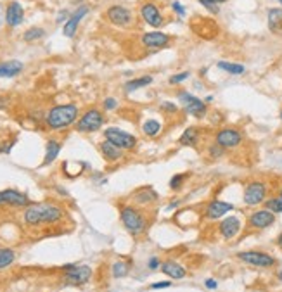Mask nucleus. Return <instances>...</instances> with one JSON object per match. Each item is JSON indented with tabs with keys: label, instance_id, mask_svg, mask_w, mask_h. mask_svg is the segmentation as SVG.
Returning <instances> with one entry per match:
<instances>
[{
	"label": "nucleus",
	"instance_id": "7ed1b4c3",
	"mask_svg": "<svg viewBox=\"0 0 282 292\" xmlns=\"http://www.w3.org/2000/svg\"><path fill=\"white\" fill-rule=\"evenodd\" d=\"M80 111L76 104H61L54 105L45 116V123L51 130H64L76 125Z\"/></svg>",
	"mask_w": 282,
	"mask_h": 292
},
{
	"label": "nucleus",
	"instance_id": "c756f323",
	"mask_svg": "<svg viewBox=\"0 0 282 292\" xmlns=\"http://www.w3.org/2000/svg\"><path fill=\"white\" fill-rule=\"evenodd\" d=\"M43 36H45V30H43V28H40V26H31L23 33L24 42H37V40L43 38Z\"/></svg>",
	"mask_w": 282,
	"mask_h": 292
},
{
	"label": "nucleus",
	"instance_id": "58836bf2",
	"mask_svg": "<svg viewBox=\"0 0 282 292\" xmlns=\"http://www.w3.org/2000/svg\"><path fill=\"white\" fill-rule=\"evenodd\" d=\"M171 9H173V12L175 14H178V16L180 17H186V7H184V5L180 4V2H177V0H175V2H171Z\"/></svg>",
	"mask_w": 282,
	"mask_h": 292
},
{
	"label": "nucleus",
	"instance_id": "4c0bfd02",
	"mask_svg": "<svg viewBox=\"0 0 282 292\" xmlns=\"http://www.w3.org/2000/svg\"><path fill=\"white\" fill-rule=\"evenodd\" d=\"M102 107H104L106 111H114L116 107H118V101H116L114 97H106L104 101H102Z\"/></svg>",
	"mask_w": 282,
	"mask_h": 292
},
{
	"label": "nucleus",
	"instance_id": "f257e3e1",
	"mask_svg": "<svg viewBox=\"0 0 282 292\" xmlns=\"http://www.w3.org/2000/svg\"><path fill=\"white\" fill-rule=\"evenodd\" d=\"M64 218V211L52 203H35L28 204L23 211V220L26 225H54Z\"/></svg>",
	"mask_w": 282,
	"mask_h": 292
},
{
	"label": "nucleus",
	"instance_id": "c85d7f7f",
	"mask_svg": "<svg viewBox=\"0 0 282 292\" xmlns=\"http://www.w3.org/2000/svg\"><path fill=\"white\" fill-rule=\"evenodd\" d=\"M217 66L220 68L222 71H225V73H230V74H244V73H246V68H244L243 64H239V63H228V61H220Z\"/></svg>",
	"mask_w": 282,
	"mask_h": 292
},
{
	"label": "nucleus",
	"instance_id": "393cba45",
	"mask_svg": "<svg viewBox=\"0 0 282 292\" xmlns=\"http://www.w3.org/2000/svg\"><path fill=\"white\" fill-rule=\"evenodd\" d=\"M61 142L56 140V138H51V140H47L45 144V157H43V164H51L57 159L59 152H61Z\"/></svg>",
	"mask_w": 282,
	"mask_h": 292
},
{
	"label": "nucleus",
	"instance_id": "ddd939ff",
	"mask_svg": "<svg viewBox=\"0 0 282 292\" xmlns=\"http://www.w3.org/2000/svg\"><path fill=\"white\" fill-rule=\"evenodd\" d=\"M275 223V214L268 209H256L247 216V226L253 230H265Z\"/></svg>",
	"mask_w": 282,
	"mask_h": 292
},
{
	"label": "nucleus",
	"instance_id": "603ef678",
	"mask_svg": "<svg viewBox=\"0 0 282 292\" xmlns=\"http://www.w3.org/2000/svg\"><path fill=\"white\" fill-rule=\"evenodd\" d=\"M0 151H2V149H0Z\"/></svg>",
	"mask_w": 282,
	"mask_h": 292
},
{
	"label": "nucleus",
	"instance_id": "ea45409f",
	"mask_svg": "<svg viewBox=\"0 0 282 292\" xmlns=\"http://www.w3.org/2000/svg\"><path fill=\"white\" fill-rule=\"evenodd\" d=\"M159 266H161V259L159 258H151L149 263H147V268L149 270H159Z\"/></svg>",
	"mask_w": 282,
	"mask_h": 292
},
{
	"label": "nucleus",
	"instance_id": "5701e85b",
	"mask_svg": "<svg viewBox=\"0 0 282 292\" xmlns=\"http://www.w3.org/2000/svg\"><path fill=\"white\" fill-rule=\"evenodd\" d=\"M199 138H201V130L197 128V126H189L178 137V144L182 147H196L199 144Z\"/></svg>",
	"mask_w": 282,
	"mask_h": 292
},
{
	"label": "nucleus",
	"instance_id": "09e8293b",
	"mask_svg": "<svg viewBox=\"0 0 282 292\" xmlns=\"http://www.w3.org/2000/svg\"><path fill=\"white\" fill-rule=\"evenodd\" d=\"M277 2H279V4H281V5H282V0H277Z\"/></svg>",
	"mask_w": 282,
	"mask_h": 292
},
{
	"label": "nucleus",
	"instance_id": "423d86ee",
	"mask_svg": "<svg viewBox=\"0 0 282 292\" xmlns=\"http://www.w3.org/2000/svg\"><path fill=\"white\" fill-rule=\"evenodd\" d=\"M64 275H62V282L68 287H80V285L87 284L92 276V268L85 265H66Z\"/></svg>",
	"mask_w": 282,
	"mask_h": 292
},
{
	"label": "nucleus",
	"instance_id": "c9c22d12",
	"mask_svg": "<svg viewBox=\"0 0 282 292\" xmlns=\"http://www.w3.org/2000/svg\"><path fill=\"white\" fill-rule=\"evenodd\" d=\"M159 109H161L163 113H167V114H177L178 105L175 104V102L167 101V102H161V104H159Z\"/></svg>",
	"mask_w": 282,
	"mask_h": 292
},
{
	"label": "nucleus",
	"instance_id": "6e6552de",
	"mask_svg": "<svg viewBox=\"0 0 282 292\" xmlns=\"http://www.w3.org/2000/svg\"><path fill=\"white\" fill-rule=\"evenodd\" d=\"M267 183L265 182H260V180H253L249 182L244 187V194H243V199H244V204L246 206H258V204L265 203L267 201Z\"/></svg>",
	"mask_w": 282,
	"mask_h": 292
},
{
	"label": "nucleus",
	"instance_id": "e433bc0d",
	"mask_svg": "<svg viewBox=\"0 0 282 292\" xmlns=\"http://www.w3.org/2000/svg\"><path fill=\"white\" fill-rule=\"evenodd\" d=\"M187 78H190V73L189 71H184V73H177V74H173L168 82H170V85H178V83H184L186 82Z\"/></svg>",
	"mask_w": 282,
	"mask_h": 292
},
{
	"label": "nucleus",
	"instance_id": "a211bd4d",
	"mask_svg": "<svg viewBox=\"0 0 282 292\" xmlns=\"http://www.w3.org/2000/svg\"><path fill=\"white\" fill-rule=\"evenodd\" d=\"M218 232L225 240L236 239L241 232V220L237 216H228V218L222 220L220 225H218Z\"/></svg>",
	"mask_w": 282,
	"mask_h": 292
},
{
	"label": "nucleus",
	"instance_id": "412c9836",
	"mask_svg": "<svg viewBox=\"0 0 282 292\" xmlns=\"http://www.w3.org/2000/svg\"><path fill=\"white\" fill-rule=\"evenodd\" d=\"M99 151H101L102 157H104L108 163H118V161H121L125 156V151H121L120 147H116L114 144H111V142L106 140V138L99 144Z\"/></svg>",
	"mask_w": 282,
	"mask_h": 292
},
{
	"label": "nucleus",
	"instance_id": "bb28decb",
	"mask_svg": "<svg viewBox=\"0 0 282 292\" xmlns=\"http://www.w3.org/2000/svg\"><path fill=\"white\" fill-rule=\"evenodd\" d=\"M161 132H163V125L158 120H154V118H149V120H146L142 123V133L146 137H149V138H156Z\"/></svg>",
	"mask_w": 282,
	"mask_h": 292
},
{
	"label": "nucleus",
	"instance_id": "aec40b11",
	"mask_svg": "<svg viewBox=\"0 0 282 292\" xmlns=\"http://www.w3.org/2000/svg\"><path fill=\"white\" fill-rule=\"evenodd\" d=\"M132 199H133L135 206H151V204L158 203L159 195L152 187H142L132 195Z\"/></svg>",
	"mask_w": 282,
	"mask_h": 292
},
{
	"label": "nucleus",
	"instance_id": "f03ea898",
	"mask_svg": "<svg viewBox=\"0 0 282 292\" xmlns=\"http://www.w3.org/2000/svg\"><path fill=\"white\" fill-rule=\"evenodd\" d=\"M120 220L127 232L133 237H140L147 232L149 218L144 209H140L135 204H125L120 207Z\"/></svg>",
	"mask_w": 282,
	"mask_h": 292
},
{
	"label": "nucleus",
	"instance_id": "de8ad7c7",
	"mask_svg": "<svg viewBox=\"0 0 282 292\" xmlns=\"http://www.w3.org/2000/svg\"><path fill=\"white\" fill-rule=\"evenodd\" d=\"M279 276H281V280H282V272H281V273H279Z\"/></svg>",
	"mask_w": 282,
	"mask_h": 292
},
{
	"label": "nucleus",
	"instance_id": "8fccbe9b",
	"mask_svg": "<svg viewBox=\"0 0 282 292\" xmlns=\"http://www.w3.org/2000/svg\"><path fill=\"white\" fill-rule=\"evenodd\" d=\"M281 197H282V187H281Z\"/></svg>",
	"mask_w": 282,
	"mask_h": 292
},
{
	"label": "nucleus",
	"instance_id": "473e14b6",
	"mask_svg": "<svg viewBox=\"0 0 282 292\" xmlns=\"http://www.w3.org/2000/svg\"><path fill=\"white\" fill-rule=\"evenodd\" d=\"M265 209H268V211H272L274 214H279V213H282V197L279 195V197H270V199H267L265 201Z\"/></svg>",
	"mask_w": 282,
	"mask_h": 292
},
{
	"label": "nucleus",
	"instance_id": "2f4dec72",
	"mask_svg": "<svg viewBox=\"0 0 282 292\" xmlns=\"http://www.w3.org/2000/svg\"><path fill=\"white\" fill-rule=\"evenodd\" d=\"M14 259H16V253L12 249H9V247H2V249H0V270L11 266L12 263H14Z\"/></svg>",
	"mask_w": 282,
	"mask_h": 292
},
{
	"label": "nucleus",
	"instance_id": "1a4fd4ad",
	"mask_svg": "<svg viewBox=\"0 0 282 292\" xmlns=\"http://www.w3.org/2000/svg\"><path fill=\"white\" fill-rule=\"evenodd\" d=\"M237 259L246 265L258 266V268H272L277 263L274 256L262 253V251H243V253H237Z\"/></svg>",
	"mask_w": 282,
	"mask_h": 292
},
{
	"label": "nucleus",
	"instance_id": "9d476101",
	"mask_svg": "<svg viewBox=\"0 0 282 292\" xmlns=\"http://www.w3.org/2000/svg\"><path fill=\"white\" fill-rule=\"evenodd\" d=\"M215 144H218L220 147H224L225 151L228 149H236L243 144V132L237 128H220L215 133Z\"/></svg>",
	"mask_w": 282,
	"mask_h": 292
},
{
	"label": "nucleus",
	"instance_id": "9b49d317",
	"mask_svg": "<svg viewBox=\"0 0 282 292\" xmlns=\"http://www.w3.org/2000/svg\"><path fill=\"white\" fill-rule=\"evenodd\" d=\"M140 17L146 24H149L151 28L158 30L165 24V16H163L161 9L154 4V2H144L140 5Z\"/></svg>",
	"mask_w": 282,
	"mask_h": 292
},
{
	"label": "nucleus",
	"instance_id": "39448f33",
	"mask_svg": "<svg viewBox=\"0 0 282 292\" xmlns=\"http://www.w3.org/2000/svg\"><path fill=\"white\" fill-rule=\"evenodd\" d=\"M178 102H180V105L189 116H194L197 120L205 118L206 113H208L206 102L201 101L199 97H196L194 94H190V92H187V90H180L178 92Z\"/></svg>",
	"mask_w": 282,
	"mask_h": 292
},
{
	"label": "nucleus",
	"instance_id": "864d4df0",
	"mask_svg": "<svg viewBox=\"0 0 282 292\" xmlns=\"http://www.w3.org/2000/svg\"><path fill=\"white\" fill-rule=\"evenodd\" d=\"M0 9H2V7H0Z\"/></svg>",
	"mask_w": 282,
	"mask_h": 292
},
{
	"label": "nucleus",
	"instance_id": "f3484780",
	"mask_svg": "<svg viewBox=\"0 0 282 292\" xmlns=\"http://www.w3.org/2000/svg\"><path fill=\"white\" fill-rule=\"evenodd\" d=\"M232 209H234V204L225 203V201H220V199H215V201H211V203L206 206L205 218L206 220H220L222 216L230 213Z\"/></svg>",
	"mask_w": 282,
	"mask_h": 292
},
{
	"label": "nucleus",
	"instance_id": "3c124183",
	"mask_svg": "<svg viewBox=\"0 0 282 292\" xmlns=\"http://www.w3.org/2000/svg\"><path fill=\"white\" fill-rule=\"evenodd\" d=\"M281 120H282V111H281Z\"/></svg>",
	"mask_w": 282,
	"mask_h": 292
},
{
	"label": "nucleus",
	"instance_id": "f704fd0d",
	"mask_svg": "<svg viewBox=\"0 0 282 292\" xmlns=\"http://www.w3.org/2000/svg\"><path fill=\"white\" fill-rule=\"evenodd\" d=\"M187 175L186 173H178V175H173L170 180V189L171 190H180L182 185H184V182H186Z\"/></svg>",
	"mask_w": 282,
	"mask_h": 292
},
{
	"label": "nucleus",
	"instance_id": "a18cd8bd",
	"mask_svg": "<svg viewBox=\"0 0 282 292\" xmlns=\"http://www.w3.org/2000/svg\"><path fill=\"white\" fill-rule=\"evenodd\" d=\"M177 206H178V201H173V203H171L170 206H168V209H175Z\"/></svg>",
	"mask_w": 282,
	"mask_h": 292
},
{
	"label": "nucleus",
	"instance_id": "f8f14e48",
	"mask_svg": "<svg viewBox=\"0 0 282 292\" xmlns=\"http://www.w3.org/2000/svg\"><path fill=\"white\" fill-rule=\"evenodd\" d=\"M109 23L120 28H128L133 24V14L130 9L123 7V5H111L106 12Z\"/></svg>",
	"mask_w": 282,
	"mask_h": 292
},
{
	"label": "nucleus",
	"instance_id": "20e7f679",
	"mask_svg": "<svg viewBox=\"0 0 282 292\" xmlns=\"http://www.w3.org/2000/svg\"><path fill=\"white\" fill-rule=\"evenodd\" d=\"M104 138L109 140L111 144H114L116 147H120L121 151H133L139 144L137 137L133 133H128L125 130L118 128V126H109L104 130Z\"/></svg>",
	"mask_w": 282,
	"mask_h": 292
},
{
	"label": "nucleus",
	"instance_id": "79ce46f5",
	"mask_svg": "<svg viewBox=\"0 0 282 292\" xmlns=\"http://www.w3.org/2000/svg\"><path fill=\"white\" fill-rule=\"evenodd\" d=\"M205 285H206V289H209V291H215V289L218 287V282L215 280V278H206Z\"/></svg>",
	"mask_w": 282,
	"mask_h": 292
},
{
	"label": "nucleus",
	"instance_id": "a878e982",
	"mask_svg": "<svg viewBox=\"0 0 282 292\" xmlns=\"http://www.w3.org/2000/svg\"><path fill=\"white\" fill-rule=\"evenodd\" d=\"M267 21H268V28H270L272 33L281 32L282 30V9H279V7L268 9Z\"/></svg>",
	"mask_w": 282,
	"mask_h": 292
},
{
	"label": "nucleus",
	"instance_id": "6ab92c4d",
	"mask_svg": "<svg viewBox=\"0 0 282 292\" xmlns=\"http://www.w3.org/2000/svg\"><path fill=\"white\" fill-rule=\"evenodd\" d=\"M23 19H24L23 5L14 0V2H11V4L5 7V23H7V26L16 28L23 23Z\"/></svg>",
	"mask_w": 282,
	"mask_h": 292
},
{
	"label": "nucleus",
	"instance_id": "c03bdc74",
	"mask_svg": "<svg viewBox=\"0 0 282 292\" xmlns=\"http://www.w3.org/2000/svg\"><path fill=\"white\" fill-rule=\"evenodd\" d=\"M227 0H199V4L205 5V4H213V5H218V4H224Z\"/></svg>",
	"mask_w": 282,
	"mask_h": 292
},
{
	"label": "nucleus",
	"instance_id": "72a5a7b5",
	"mask_svg": "<svg viewBox=\"0 0 282 292\" xmlns=\"http://www.w3.org/2000/svg\"><path fill=\"white\" fill-rule=\"evenodd\" d=\"M206 151H208V157H209L211 161L220 159V157L225 154V149L220 147L218 144H215V142H213L211 145H208V149H206Z\"/></svg>",
	"mask_w": 282,
	"mask_h": 292
},
{
	"label": "nucleus",
	"instance_id": "a19ab883",
	"mask_svg": "<svg viewBox=\"0 0 282 292\" xmlns=\"http://www.w3.org/2000/svg\"><path fill=\"white\" fill-rule=\"evenodd\" d=\"M171 287V282L170 280H163V282H156V284L151 285L152 291H158V289H168Z\"/></svg>",
	"mask_w": 282,
	"mask_h": 292
},
{
	"label": "nucleus",
	"instance_id": "37998d69",
	"mask_svg": "<svg viewBox=\"0 0 282 292\" xmlns=\"http://www.w3.org/2000/svg\"><path fill=\"white\" fill-rule=\"evenodd\" d=\"M70 19V14H68V11H61L59 12V16H57V19H56V23H66V21Z\"/></svg>",
	"mask_w": 282,
	"mask_h": 292
},
{
	"label": "nucleus",
	"instance_id": "dca6fc26",
	"mask_svg": "<svg viewBox=\"0 0 282 292\" xmlns=\"http://www.w3.org/2000/svg\"><path fill=\"white\" fill-rule=\"evenodd\" d=\"M140 42L147 49H165L170 43V35L163 32H147L140 36Z\"/></svg>",
	"mask_w": 282,
	"mask_h": 292
},
{
	"label": "nucleus",
	"instance_id": "b1692460",
	"mask_svg": "<svg viewBox=\"0 0 282 292\" xmlns=\"http://www.w3.org/2000/svg\"><path fill=\"white\" fill-rule=\"evenodd\" d=\"M23 63L21 61H7L0 64V76L2 78H14L23 71Z\"/></svg>",
	"mask_w": 282,
	"mask_h": 292
},
{
	"label": "nucleus",
	"instance_id": "49530a36",
	"mask_svg": "<svg viewBox=\"0 0 282 292\" xmlns=\"http://www.w3.org/2000/svg\"><path fill=\"white\" fill-rule=\"evenodd\" d=\"M277 244L282 247V232H281V234H279V237H277Z\"/></svg>",
	"mask_w": 282,
	"mask_h": 292
},
{
	"label": "nucleus",
	"instance_id": "4be33fe9",
	"mask_svg": "<svg viewBox=\"0 0 282 292\" xmlns=\"http://www.w3.org/2000/svg\"><path fill=\"white\" fill-rule=\"evenodd\" d=\"M159 270H161V273H165L167 276L173 278V280H180V278H186L187 276V270L184 268L180 263H177V261H173V259H168V261H165V263H161Z\"/></svg>",
	"mask_w": 282,
	"mask_h": 292
},
{
	"label": "nucleus",
	"instance_id": "2eb2a0df",
	"mask_svg": "<svg viewBox=\"0 0 282 292\" xmlns=\"http://www.w3.org/2000/svg\"><path fill=\"white\" fill-rule=\"evenodd\" d=\"M87 14H89V7H87V5H80V7H78L76 11H75L73 14L70 16V19L64 23V26H62V33H64V36H68V38H73V36L76 35V32H78L80 21L83 19Z\"/></svg>",
	"mask_w": 282,
	"mask_h": 292
},
{
	"label": "nucleus",
	"instance_id": "0eeeda50",
	"mask_svg": "<svg viewBox=\"0 0 282 292\" xmlns=\"http://www.w3.org/2000/svg\"><path fill=\"white\" fill-rule=\"evenodd\" d=\"M104 121H106L104 114H102L101 111L95 109V107H90V109H87L85 113L78 118L75 126H76V130L80 133H94L102 128Z\"/></svg>",
	"mask_w": 282,
	"mask_h": 292
},
{
	"label": "nucleus",
	"instance_id": "4468645a",
	"mask_svg": "<svg viewBox=\"0 0 282 292\" xmlns=\"http://www.w3.org/2000/svg\"><path fill=\"white\" fill-rule=\"evenodd\" d=\"M30 204V199L21 192L14 190V189H7V190L0 192V206L7 207H26Z\"/></svg>",
	"mask_w": 282,
	"mask_h": 292
},
{
	"label": "nucleus",
	"instance_id": "cd10ccee",
	"mask_svg": "<svg viewBox=\"0 0 282 292\" xmlns=\"http://www.w3.org/2000/svg\"><path fill=\"white\" fill-rule=\"evenodd\" d=\"M151 83H152V76L151 74H146V76H140V78H133V80H130V82H127L123 88L127 94H132V92H137V90L151 85Z\"/></svg>",
	"mask_w": 282,
	"mask_h": 292
},
{
	"label": "nucleus",
	"instance_id": "7c9ffc66",
	"mask_svg": "<svg viewBox=\"0 0 282 292\" xmlns=\"http://www.w3.org/2000/svg\"><path fill=\"white\" fill-rule=\"evenodd\" d=\"M128 272H130V263H127V261H116L111 266V273L114 278H123L128 275Z\"/></svg>",
	"mask_w": 282,
	"mask_h": 292
}]
</instances>
